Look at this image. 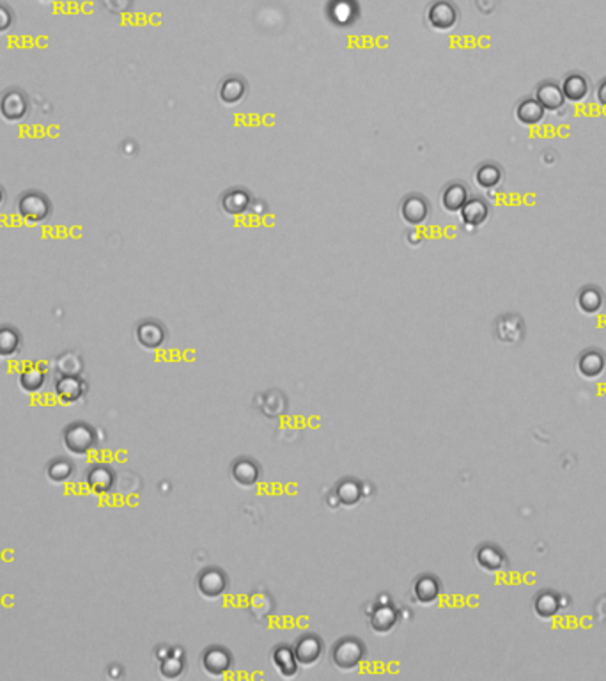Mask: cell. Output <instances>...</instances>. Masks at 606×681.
<instances>
[{"mask_svg": "<svg viewBox=\"0 0 606 681\" xmlns=\"http://www.w3.org/2000/svg\"><path fill=\"white\" fill-rule=\"evenodd\" d=\"M595 98H598L599 105L606 109V78H602L601 84H599L598 92H595Z\"/></svg>", "mask_w": 606, "mask_h": 681, "instance_id": "7402d4cb", "label": "cell"}, {"mask_svg": "<svg viewBox=\"0 0 606 681\" xmlns=\"http://www.w3.org/2000/svg\"><path fill=\"white\" fill-rule=\"evenodd\" d=\"M397 623V612L394 610L390 605H383L374 610L372 617H370V628L376 634H387L392 630Z\"/></svg>", "mask_w": 606, "mask_h": 681, "instance_id": "ac0fdd59", "label": "cell"}, {"mask_svg": "<svg viewBox=\"0 0 606 681\" xmlns=\"http://www.w3.org/2000/svg\"><path fill=\"white\" fill-rule=\"evenodd\" d=\"M459 213H461V219L466 226L479 227L490 217V206L480 197H473V199L466 200V204Z\"/></svg>", "mask_w": 606, "mask_h": 681, "instance_id": "8fae6325", "label": "cell"}, {"mask_svg": "<svg viewBox=\"0 0 606 681\" xmlns=\"http://www.w3.org/2000/svg\"><path fill=\"white\" fill-rule=\"evenodd\" d=\"M365 655L363 642L356 641L355 637H344L334 644L330 651V658L341 670H353L360 665Z\"/></svg>", "mask_w": 606, "mask_h": 681, "instance_id": "6da1fadb", "label": "cell"}, {"mask_svg": "<svg viewBox=\"0 0 606 681\" xmlns=\"http://www.w3.org/2000/svg\"><path fill=\"white\" fill-rule=\"evenodd\" d=\"M413 591H415V598H417L420 603L428 605V603H432V601L438 600L442 587H440V582H438V579H436V577L422 575L420 579L415 582Z\"/></svg>", "mask_w": 606, "mask_h": 681, "instance_id": "e0dca14e", "label": "cell"}, {"mask_svg": "<svg viewBox=\"0 0 606 681\" xmlns=\"http://www.w3.org/2000/svg\"><path fill=\"white\" fill-rule=\"evenodd\" d=\"M560 88H562V92L567 102L573 103L583 102V100H587V96L590 95V84H588L587 77L581 73L567 75Z\"/></svg>", "mask_w": 606, "mask_h": 681, "instance_id": "9c48e42d", "label": "cell"}, {"mask_svg": "<svg viewBox=\"0 0 606 681\" xmlns=\"http://www.w3.org/2000/svg\"><path fill=\"white\" fill-rule=\"evenodd\" d=\"M401 213H403V219L406 220L410 226H422L425 222L429 215V206L422 197H408L404 200L403 208H401Z\"/></svg>", "mask_w": 606, "mask_h": 681, "instance_id": "5bb4252c", "label": "cell"}, {"mask_svg": "<svg viewBox=\"0 0 606 681\" xmlns=\"http://www.w3.org/2000/svg\"><path fill=\"white\" fill-rule=\"evenodd\" d=\"M576 303L581 309V313L595 314L602 309V306H605V295H602V291L598 288V286L588 284L578 291Z\"/></svg>", "mask_w": 606, "mask_h": 681, "instance_id": "4fadbf2b", "label": "cell"}, {"mask_svg": "<svg viewBox=\"0 0 606 681\" xmlns=\"http://www.w3.org/2000/svg\"><path fill=\"white\" fill-rule=\"evenodd\" d=\"M546 110L535 98H526L516 107V119L525 126H535L545 119Z\"/></svg>", "mask_w": 606, "mask_h": 681, "instance_id": "7c38bea8", "label": "cell"}, {"mask_svg": "<svg viewBox=\"0 0 606 681\" xmlns=\"http://www.w3.org/2000/svg\"><path fill=\"white\" fill-rule=\"evenodd\" d=\"M293 651L298 660V665L313 667L314 663L320 662L321 655H323V642L317 635H303L296 641Z\"/></svg>", "mask_w": 606, "mask_h": 681, "instance_id": "7a4b0ae2", "label": "cell"}, {"mask_svg": "<svg viewBox=\"0 0 606 681\" xmlns=\"http://www.w3.org/2000/svg\"><path fill=\"white\" fill-rule=\"evenodd\" d=\"M477 185L483 188H495L502 181V169L495 164H484L475 172Z\"/></svg>", "mask_w": 606, "mask_h": 681, "instance_id": "ffe728a7", "label": "cell"}, {"mask_svg": "<svg viewBox=\"0 0 606 681\" xmlns=\"http://www.w3.org/2000/svg\"><path fill=\"white\" fill-rule=\"evenodd\" d=\"M576 369L585 380H595L605 373L606 369V357L601 350H585L583 354L578 357Z\"/></svg>", "mask_w": 606, "mask_h": 681, "instance_id": "5b68a950", "label": "cell"}, {"mask_svg": "<svg viewBox=\"0 0 606 681\" xmlns=\"http://www.w3.org/2000/svg\"><path fill=\"white\" fill-rule=\"evenodd\" d=\"M535 100L541 103V107L550 112H557L566 105V96H564L562 88L557 82L548 80L543 82L535 89Z\"/></svg>", "mask_w": 606, "mask_h": 681, "instance_id": "52a82bcc", "label": "cell"}, {"mask_svg": "<svg viewBox=\"0 0 606 681\" xmlns=\"http://www.w3.org/2000/svg\"><path fill=\"white\" fill-rule=\"evenodd\" d=\"M466 200H468V190L461 183H452L442 193V206L449 213L461 212Z\"/></svg>", "mask_w": 606, "mask_h": 681, "instance_id": "2e32d148", "label": "cell"}, {"mask_svg": "<svg viewBox=\"0 0 606 681\" xmlns=\"http://www.w3.org/2000/svg\"><path fill=\"white\" fill-rule=\"evenodd\" d=\"M200 663H202V669L206 670L210 676L220 677L231 669L233 658H231V655H229V651H227V649L218 648V646H213V648H210V649H206V651H204L202 658H200Z\"/></svg>", "mask_w": 606, "mask_h": 681, "instance_id": "277c9868", "label": "cell"}, {"mask_svg": "<svg viewBox=\"0 0 606 681\" xmlns=\"http://www.w3.org/2000/svg\"><path fill=\"white\" fill-rule=\"evenodd\" d=\"M475 561L486 572H498V569H502L507 565V558H505L504 550H500L497 545H490V543L477 548Z\"/></svg>", "mask_w": 606, "mask_h": 681, "instance_id": "30bf717a", "label": "cell"}, {"mask_svg": "<svg viewBox=\"0 0 606 681\" xmlns=\"http://www.w3.org/2000/svg\"><path fill=\"white\" fill-rule=\"evenodd\" d=\"M335 493H337V499L341 500L342 504H346V506H355V504L362 499V486H360L358 481L346 479V481L339 483Z\"/></svg>", "mask_w": 606, "mask_h": 681, "instance_id": "44dd1931", "label": "cell"}, {"mask_svg": "<svg viewBox=\"0 0 606 681\" xmlns=\"http://www.w3.org/2000/svg\"><path fill=\"white\" fill-rule=\"evenodd\" d=\"M428 22L436 30H450L458 23V9L449 0H436L428 9Z\"/></svg>", "mask_w": 606, "mask_h": 681, "instance_id": "3957f363", "label": "cell"}, {"mask_svg": "<svg viewBox=\"0 0 606 681\" xmlns=\"http://www.w3.org/2000/svg\"><path fill=\"white\" fill-rule=\"evenodd\" d=\"M534 610L539 617L543 620H550V617L557 616L560 610V596L555 593H541L534 601Z\"/></svg>", "mask_w": 606, "mask_h": 681, "instance_id": "d6986e66", "label": "cell"}, {"mask_svg": "<svg viewBox=\"0 0 606 681\" xmlns=\"http://www.w3.org/2000/svg\"><path fill=\"white\" fill-rule=\"evenodd\" d=\"M225 587H227V577H225V573L220 572V569H206V572L200 573L199 579H197V589H199V593L202 594V596L211 598V600L220 596L225 591Z\"/></svg>", "mask_w": 606, "mask_h": 681, "instance_id": "ba28073f", "label": "cell"}, {"mask_svg": "<svg viewBox=\"0 0 606 681\" xmlns=\"http://www.w3.org/2000/svg\"><path fill=\"white\" fill-rule=\"evenodd\" d=\"M231 476L236 481V485L243 486V488H250V486L257 485L259 476H261V466L250 458H238L231 465Z\"/></svg>", "mask_w": 606, "mask_h": 681, "instance_id": "8992f818", "label": "cell"}, {"mask_svg": "<svg viewBox=\"0 0 606 681\" xmlns=\"http://www.w3.org/2000/svg\"><path fill=\"white\" fill-rule=\"evenodd\" d=\"M272 662L275 665V669L279 670V674L282 677H294L298 673V660L294 656V651L287 646H279L277 649H273L272 655Z\"/></svg>", "mask_w": 606, "mask_h": 681, "instance_id": "9a60e30c", "label": "cell"}]
</instances>
